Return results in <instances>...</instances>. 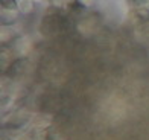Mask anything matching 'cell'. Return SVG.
Instances as JSON below:
<instances>
[{"instance_id":"6","label":"cell","mask_w":149,"mask_h":140,"mask_svg":"<svg viewBox=\"0 0 149 140\" xmlns=\"http://www.w3.org/2000/svg\"><path fill=\"white\" fill-rule=\"evenodd\" d=\"M50 2H53V0H50Z\"/></svg>"},{"instance_id":"4","label":"cell","mask_w":149,"mask_h":140,"mask_svg":"<svg viewBox=\"0 0 149 140\" xmlns=\"http://www.w3.org/2000/svg\"><path fill=\"white\" fill-rule=\"evenodd\" d=\"M78 3L82 6V8H90V6L94 3V0H78Z\"/></svg>"},{"instance_id":"3","label":"cell","mask_w":149,"mask_h":140,"mask_svg":"<svg viewBox=\"0 0 149 140\" xmlns=\"http://www.w3.org/2000/svg\"><path fill=\"white\" fill-rule=\"evenodd\" d=\"M131 5L135 9H149V0H132Z\"/></svg>"},{"instance_id":"5","label":"cell","mask_w":149,"mask_h":140,"mask_svg":"<svg viewBox=\"0 0 149 140\" xmlns=\"http://www.w3.org/2000/svg\"><path fill=\"white\" fill-rule=\"evenodd\" d=\"M128 2H132V0H128Z\"/></svg>"},{"instance_id":"2","label":"cell","mask_w":149,"mask_h":140,"mask_svg":"<svg viewBox=\"0 0 149 140\" xmlns=\"http://www.w3.org/2000/svg\"><path fill=\"white\" fill-rule=\"evenodd\" d=\"M0 3H2V11H15L17 9L15 0H0Z\"/></svg>"},{"instance_id":"1","label":"cell","mask_w":149,"mask_h":140,"mask_svg":"<svg viewBox=\"0 0 149 140\" xmlns=\"http://www.w3.org/2000/svg\"><path fill=\"white\" fill-rule=\"evenodd\" d=\"M17 11L23 14H31L33 11V0H15Z\"/></svg>"}]
</instances>
